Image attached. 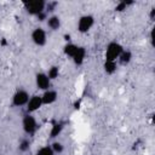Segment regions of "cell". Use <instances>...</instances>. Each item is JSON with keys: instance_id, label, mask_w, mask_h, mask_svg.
<instances>
[{"instance_id": "1", "label": "cell", "mask_w": 155, "mask_h": 155, "mask_svg": "<svg viewBox=\"0 0 155 155\" xmlns=\"http://www.w3.org/2000/svg\"><path fill=\"white\" fill-rule=\"evenodd\" d=\"M124 51V47L116 42V41H111L108 44L107 50H105V61H113L115 62L119 56L121 54V52Z\"/></svg>"}, {"instance_id": "2", "label": "cell", "mask_w": 155, "mask_h": 155, "mask_svg": "<svg viewBox=\"0 0 155 155\" xmlns=\"http://www.w3.org/2000/svg\"><path fill=\"white\" fill-rule=\"evenodd\" d=\"M23 5H24L25 11H27L29 15H33V16H38L39 13L44 12V11H45V7H46V2L42 1V0L27 1V2H24Z\"/></svg>"}, {"instance_id": "3", "label": "cell", "mask_w": 155, "mask_h": 155, "mask_svg": "<svg viewBox=\"0 0 155 155\" xmlns=\"http://www.w3.org/2000/svg\"><path fill=\"white\" fill-rule=\"evenodd\" d=\"M22 126H23V131L27 133V134H34L38 130V122L35 120V117L30 114L25 115L23 117V121H22Z\"/></svg>"}, {"instance_id": "4", "label": "cell", "mask_w": 155, "mask_h": 155, "mask_svg": "<svg viewBox=\"0 0 155 155\" xmlns=\"http://www.w3.org/2000/svg\"><path fill=\"white\" fill-rule=\"evenodd\" d=\"M94 23V18L93 16L91 15H84L79 18V22H78V30L80 33H87L92 25Z\"/></svg>"}, {"instance_id": "5", "label": "cell", "mask_w": 155, "mask_h": 155, "mask_svg": "<svg viewBox=\"0 0 155 155\" xmlns=\"http://www.w3.org/2000/svg\"><path fill=\"white\" fill-rule=\"evenodd\" d=\"M29 101V94L27 91L24 90H17L15 92V94L12 96V104L15 107H22V105H27Z\"/></svg>"}, {"instance_id": "6", "label": "cell", "mask_w": 155, "mask_h": 155, "mask_svg": "<svg viewBox=\"0 0 155 155\" xmlns=\"http://www.w3.org/2000/svg\"><path fill=\"white\" fill-rule=\"evenodd\" d=\"M31 40L36 45V46H44L47 41V38H46V31L42 29V28H35L31 33Z\"/></svg>"}, {"instance_id": "7", "label": "cell", "mask_w": 155, "mask_h": 155, "mask_svg": "<svg viewBox=\"0 0 155 155\" xmlns=\"http://www.w3.org/2000/svg\"><path fill=\"white\" fill-rule=\"evenodd\" d=\"M35 84H36V87L39 90H48L50 88V85H51V80L48 79L47 74L45 73H38L35 75Z\"/></svg>"}, {"instance_id": "8", "label": "cell", "mask_w": 155, "mask_h": 155, "mask_svg": "<svg viewBox=\"0 0 155 155\" xmlns=\"http://www.w3.org/2000/svg\"><path fill=\"white\" fill-rule=\"evenodd\" d=\"M42 105V101H41V96L34 94L29 98L28 103H27V111L28 113H34L38 109H40V107Z\"/></svg>"}, {"instance_id": "9", "label": "cell", "mask_w": 155, "mask_h": 155, "mask_svg": "<svg viewBox=\"0 0 155 155\" xmlns=\"http://www.w3.org/2000/svg\"><path fill=\"white\" fill-rule=\"evenodd\" d=\"M57 97H58L57 92L48 88V90H46V91L42 93V96H41L42 104H52V103H54V102L57 101Z\"/></svg>"}, {"instance_id": "10", "label": "cell", "mask_w": 155, "mask_h": 155, "mask_svg": "<svg viewBox=\"0 0 155 155\" xmlns=\"http://www.w3.org/2000/svg\"><path fill=\"white\" fill-rule=\"evenodd\" d=\"M71 58H73V62L76 65H81L84 63L85 58H86V48L82 47V46H79L78 50H76V52H75V54Z\"/></svg>"}, {"instance_id": "11", "label": "cell", "mask_w": 155, "mask_h": 155, "mask_svg": "<svg viewBox=\"0 0 155 155\" xmlns=\"http://www.w3.org/2000/svg\"><path fill=\"white\" fill-rule=\"evenodd\" d=\"M47 25L52 30H58L61 27V18L58 16H51L47 18Z\"/></svg>"}, {"instance_id": "12", "label": "cell", "mask_w": 155, "mask_h": 155, "mask_svg": "<svg viewBox=\"0 0 155 155\" xmlns=\"http://www.w3.org/2000/svg\"><path fill=\"white\" fill-rule=\"evenodd\" d=\"M78 47H79V46L75 45V44H73V42H67V44L64 45V47H63V52H64L65 56H68V57H73V56L75 54Z\"/></svg>"}, {"instance_id": "13", "label": "cell", "mask_w": 155, "mask_h": 155, "mask_svg": "<svg viewBox=\"0 0 155 155\" xmlns=\"http://www.w3.org/2000/svg\"><path fill=\"white\" fill-rule=\"evenodd\" d=\"M119 62H120V64H122V65H127L130 62H131V59H132V52L131 51H128V50H124L122 52H121V54L119 56Z\"/></svg>"}, {"instance_id": "14", "label": "cell", "mask_w": 155, "mask_h": 155, "mask_svg": "<svg viewBox=\"0 0 155 155\" xmlns=\"http://www.w3.org/2000/svg\"><path fill=\"white\" fill-rule=\"evenodd\" d=\"M63 124L62 122H54L51 127V131H50V138H56L57 136L61 134L62 130H63Z\"/></svg>"}, {"instance_id": "15", "label": "cell", "mask_w": 155, "mask_h": 155, "mask_svg": "<svg viewBox=\"0 0 155 155\" xmlns=\"http://www.w3.org/2000/svg\"><path fill=\"white\" fill-rule=\"evenodd\" d=\"M103 68H104V71H105L107 74L111 75V74H114V73L116 71L117 65H116V62H113V61H105Z\"/></svg>"}, {"instance_id": "16", "label": "cell", "mask_w": 155, "mask_h": 155, "mask_svg": "<svg viewBox=\"0 0 155 155\" xmlns=\"http://www.w3.org/2000/svg\"><path fill=\"white\" fill-rule=\"evenodd\" d=\"M58 75H59V67L52 65V67L48 69V73H47L48 79H50V80H54V79L58 78Z\"/></svg>"}, {"instance_id": "17", "label": "cell", "mask_w": 155, "mask_h": 155, "mask_svg": "<svg viewBox=\"0 0 155 155\" xmlns=\"http://www.w3.org/2000/svg\"><path fill=\"white\" fill-rule=\"evenodd\" d=\"M132 4H133L132 1H121V2H119V4L115 6V11H116V12H122V11H125V10L127 8L128 5H132Z\"/></svg>"}, {"instance_id": "18", "label": "cell", "mask_w": 155, "mask_h": 155, "mask_svg": "<svg viewBox=\"0 0 155 155\" xmlns=\"http://www.w3.org/2000/svg\"><path fill=\"white\" fill-rule=\"evenodd\" d=\"M51 149L53 150L54 154H61L63 150H64V147L61 142H53L52 145H51Z\"/></svg>"}, {"instance_id": "19", "label": "cell", "mask_w": 155, "mask_h": 155, "mask_svg": "<svg viewBox=\"0 0 155 155\" xmlns=\"http://www.w3.org/2000/svg\"><path fill=\"white\" fill-rule=\"evenodd\" d=\"M35 155H54V153L51 149V147H42L38 150V153Z\"/></svg>"}, {"instance_id": "20", "label": "cell", "mask_w": 155, "mask_h": 155, "mask_svg": "<svg viewBox=\"0 0 155 155\" xmlns=\"http://www.w3.org/2000/svg\"><path fill=\"white\" fill-rule=\"evenodd\" d=\"M29 148H30V142H29V139H23V140L19 143V147H18V149H19L21 151H27V150H29Z\"/></svg>"}, {"instance_id": "21", "label": "cell", "mask_w": 155, "mask_h": 155, "mask_svg": "<svg viewBox=\"0 0 155 155\" xmlns=\"http://www.w3.org/2000/svg\"><path fill=\"white\" fill-rule=\"evenodd\" d=\"M58 5V2L57 1H51V2H46V10H45V12L47 13V12H52V11H54V8H56V6Z\"/></svg>"}, {"instance_id": "22", "label": "cell", "mask_w": 155, "mask_h": 155, "mask_svg": "<svg viewBox=\"0 0 155 155\" xmlns=\"http://www.w3.org/2000/svg\"><path fill=\"white\" fill-rule=\"evenodd\" d=\"M36 18H38V21H40V22H42V21H45L46 18H47V13L44 11V12H41V13H39L38 16H36Z\"/></svg>"}, {"instance_id": "23", "label": "cell", "mask_w": 155, "mask_h": 155, "mask_svg": "<svg viewBox=\"0 0 155 155\" xmlns=\"http://www.w3.org/2000/svg\"><path fill=\"white\" fill-rule=\"evenodd\" d=\"M64 40H65L67 42H70V40H71L70 34H64Z\"/></svg>"}, {"instance_id": "24", "label": "cell", "mask_w": 155, "mask_h": 155, "mask_svg": "<svg viewBox=\"0 0 155 155\" xmlns=\"http://www.w3.org/2000/svg\"><path fill=\"white\" fill-rule=\"evenodd\" d=\"M154 16H155V8L153 7L151 11H150V18H151V21H154Z\"/></svg>"}, {"instance_id": "25", "label": "cell", "mask_w": 155, "mask_h": 155, "mask_svg": "<svg viewBox=\"0 0 155 155\" xmlns=\"http://www.w3.org/2000/svg\"><path fill=\"white\" fill-rule=\"evenodd\" d=\"M74 108H75V109H79V108H80V101H76V102L74 103Z\"/></svg>"}]
</instances>
